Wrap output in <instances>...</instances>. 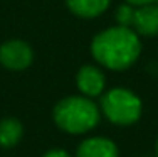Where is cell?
Instances as JSON below:
<instances>
[{"label":"cell","instance_id":"30bf717a","mask_svg":"<svg viewBox=\"0 0 158 157\" xmlns=\"http://www.w3.org/2000/svg\"><path fill=\"white\" fill-rule=\"evenodd\" d=\"M42 157H73L69 152H66L64 149H49L47 152H44Z\"/></svg>","mask_w":158,"mask_h":157},{"label":"cell","instance_id":"7c38bea8","mask_svg":"<svg viewBox=\"0 0 158 157\" xmlns=\"http://www.w3.org/2000/svg\"><path fill=\"white\" fill-rule=\"evenodd\" d=\"M155 157H158V139H156V144H155Z\"/></svg>","mask_w":158,"mask_h":157},{"label":"cell","instance_id":"9c48e42d","mask_svg":"<svg viewBox=\"0 0 158 157\" xmlns=\"http://www.w3.org/2000/svg\"><path fill=\"white\" fill-rule=\"evenodd\" d=\"M69 10L77 17L93 19L98 17L108 9L110 0H66Z\"/></svg>","mask_w":158,"mask_h":157},{"label":"cell","instance_id":"6da1fadb","mask_svg":"<svg viewBox=\"0 0 158 157\" xmlns=\"http://www.w3.org/2000/svg\"><path fill=\"white\" fill-rule=\"evenodd\" d=\"M91 52L101 66L113 71H123L136 63L141 44L136 32L126 25H118L94 36Z\"/></svg>","mask_w":158,"mask_h":157},{"label":"cell","instance_id":"8992f818","mask_svg":"<svg viewBox=\"0 0 158 157\" xmlns=\"http://www.w3.org/2000/svg\"><path fill=\"white\" fill-rule=\"evenodd\" d=\"M76 85L79 91L88 98L103 95L104 86H106V78H104L103 71L98 69L96 66L86 64L77 71L76 74Z\"/></svg>","mask_w":158,"mask_h":157},{"label":"cell","instance_id":"52a82bcc","mask_svg":"<svg viewBox=\"0 0 158 157\" xmlns=\"http://www.w3.org/2000/svg\"><path fill=\"white\" fill-rule=\"evenodd\" d=\"M74 157H119V150L111 139L96 135L82 140Z\"/></svg>","mask_w":158,"mask_h":157},{"label":"cell","instance_id":"3957f363","mask_svg":"<svg viewBox=\"0 0 158 157\" xmlns=\"http://www.w3.org/2000/svg\"><path fill=\"white\" fill-rule=\"evenodd\" d=\"M101 111L114 125H133L140 120L143 105L133 91L126 88H113L101 96Z\"/></svg>","mask_w":158,"mask_h":157},{"label":"cell","instance_id":"ba28073f","mask_svg":"<svg viewBox=\"0 0 158 157\" xmlns=\"http://www.w3.org/2000/svg\"><path fill=\"white\" fill-rule=\"evenodd\" d=\"M24 137V125L15 117H7L0 120V147L12 149Z\"/></svg>","mask_w":158,"mask_h":157},{"label":"cell","instance_id":"277c9868","mask_svg":"<svg viewBox=\"0 0 158 157\" xmlns=\"http://www.w3.org/2000/svg\"><path fill=\"white\" fill-rule=\"evenodd\" d=\"M118 20L123 25L133 24L138 34L141 36H156L158 34V5H141L136 10L130 7H121L118 10Z\"/></svg>","mask_w":158,"mask_h":157},{"label":"cell","instance_id":"5b68a950","mask_svg":"<svg viewBox=\"0 0 158 157\" xmlns=\"http://www.w3.org/2000/svg\"><path fill=\"white\" fill-rule=\"evenodd\" d=\"M34 52L25 41L10 39L0 46V64L10 71H24L32 64Z\"/></svg>","mask_w":158,"mask_h":157},{"label":"cell","instance_id":"8fae6325","mask_svg":"<svg viewBox=\"0 0 158 157\" xmlns=\"http://www.w3.org/2000/svg\"><path fill=\"white\" fill-rule=\"evenodd\" d=\"M130 5H135V7H141V5H150V3L156 2V0H126Z\"/></svg>","mask_w":158,"mask_h":157},{"label":"cell","instance_id":"7a4b0ae2","mask_svg":"<svg viewBox=\"0 0 158 157\" xmlns=\"http://www.w3.org/2000/svg\"><path fill=\"white\" fill-rule=\"evenodd\" d=\"M101 111L88 96H66L56 103L52 120L62 132L71 135H82L91 132L99 123Z\"/></svg>","mask_w":158,"mask_h":157}]
</instances>
